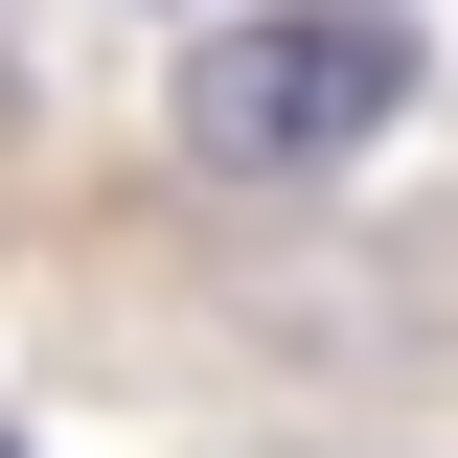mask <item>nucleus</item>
<instances>
[{
  "label": "nucleus",
  "mask_w": 458,
  "mask_h": 458,
  "mask_svg": "<svg viewBox=\"0 0 458 458\" xmlns=\"http://www.w3.org/2000/svg\"><path fill=\"white\" fill-rule=\"evenodd\" d=\"M390 92H412V23L390 0H252V23L183 47V161L207 183H321V161L390 138Z\"/></svg>",
  "instance_id": "obj_1"
},
{
  "label": "nucleus",
  "mask_w": 458,
  "mask_h": 458,
  "mask_svg": "<svg viewBox=\"0 0 458 458\" xmlns=\"http://www.w3.org/2000/svg\"><path fill=\"white\" fill-rule=\"evenodd\" d=\"M0 458H23V436H0Z\"/></svg>",
  "instance_id": "obj_2"
}]
</instances>
